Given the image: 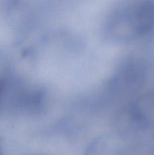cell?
<instances>
[{
  "label": "cell",
  "mask_w": 154,
  "mask_h": 155,
  "mask_svg": "<svg viewBox=\"0 0 154 155\" xmlns=\"http://www.w3.org/2000/svg\"><path fill=\"white\" fill-rule=\"evenodd\" d=\"M106 35L119 42L154 38V0H123L115 6L105 23Z\"/></svg>",
  "instance_id": "1"
},
{
  "label": "cell",
  "mask_w": 154,
  "mask_h": 155,
  "mask_svg": "<svg viewBox=\"0 0 154 155\" xmlns=\"http://www.w3.org/2000/svg\"><path fill=\"white\" fill-rule=\"evenodd\" d=\"M0 155H4L3 154V150H2V148L1 144H0Z\"/></svg>",
  "instance_id": "2"
},
{
  "label": "cell",
  "mask_w": 154,
  "mask_h": 155,
  "mask_svg": "<svg viewBox=\"0 0 154 155\" xmlns=\"http://www.w3.org/2000/svg\"><path fill=\"white\" fill-rule=\"evenodd\" d=\"M35 155H36V154H35Z\"/></svg>",
  "instance_id": "3"
}]
</instances>
